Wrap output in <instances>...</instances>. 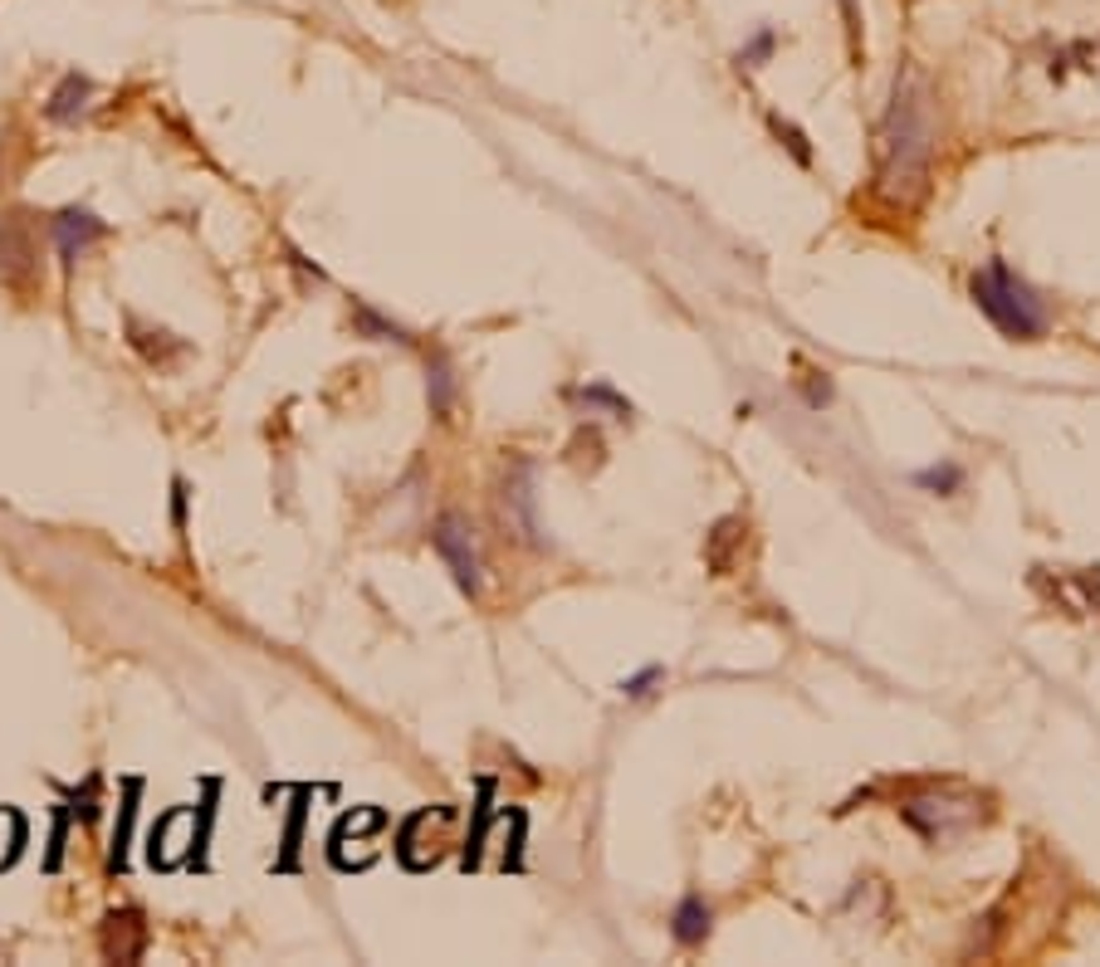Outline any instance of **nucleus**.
Masks as SVG:
<instances>
[{"label":"nucleus","mask_w":1100,"mask_h":967,"mask_svg":"<svg viewBox=\"0 0 1100 967\" xmlns=\"http://www.w3.org/2000/svg\"><path fill=\"white\" fill-rule=\"evenodd\" d=\"M929 152H935V123H929V93L915 73L895 79V98L880 123V186L900 191V186H919L929 172Z\"/></svg>","instance_id":"1"},{"label":"nucleus","mask_w":1100,"mask_h":967,"mask_svg":"<svg viewBox=\"0 0 1100 967\" xmlns=\"http://www.w3.org/2000/svg\"><path fill=\"white\" fill-rule=\"evenodd\" d=\"M973 303L988 313V323L1003 333V338L1032 342L1046 333V308L1042 299L1032 293V283L1012 275L1003 259H988V269L973 275Z\"/></svg>","instance_id":"2"},{"label":"nucleus","mask_w":1100,"mask_h":967,"mask_svg":"<svg viewBox=\"0 0 1100 967\" xmlns=\"http://www.w3.org/2000/svg\"><path fill=\"white\" fill-rule=\"evenodd\" d=\"M431 543L436 552L445 557L450 576H455V586L465 596H479V586H485V576H479V552H475V528H470L465 513H440L436 528H431Z\"/></svg>","instance_id":"3"},{"label":"nucleus","mask_w":1100,"mask_h":967,"mask_svg":"<svg viewBox=\"0 0 1100 967\" xmlns=\"http://www.w3.org/2000/svg\"><path fill=\"white\" fill-rule=\"evenodd\" d=\"M103 235H108V225H103L99 215H89V210H59L55 215V245H59V259H65V265L83 259V249L99 245Z\"/></svg>","instance_id":"4"},{"label":"nucleus","mask_w":1100,"mask_h":967,"mask_svg":"<svg viewBox=\"0 0 1100 967\" xmlns=\"http://www.w3.org/2000/svg\"><path fill=\"white\" fill-rule=\"evenodd\" d=\"M103 953L113 963H138L147 953V923L138 909H123V913H108L103 923Z\"/></svg>","instance_id":"5"},{"label":"nucleus","mask_w":1100,"mask_h":967,"mask_svg":"<svg viewBox=\"0 0 1100 967\" xmlns=\"http://www.w3.org/2000/svg\"><path fill=\"white\" fill-rule=\"evenodd\" d=\"M489 826H495V777H479L475 782V812H470V836H465V855H460V870H475L479 855H485Z\"/></svg>","instance_id":"6"},{"label":"nucleus","mask_w":1100,"mask_h":967,"mask_svg":"<svg viewBox=\"0 0 1100 967\" xmlns=\"http://www.w3.org/2000/svg\"><path fill=\"white\" fill-rule=\"evenodd\" d=\"M309 802H313V787H293V806H289V822H285V846H279V860H275L279 875H293V870H299L303 816H309Z\"/></svg>","instance_id":"7"},{"label":"nucleus","mask_w":1100,"mask_h":967,"mask_svg":"<svg viewBox=\"0 0 1100 967\" xmlns=\"http://www.w3.org/2000/svg\"><path fill=\"white\" fill-rule=\"evenodd\" d=\"M670 933H675V943H685V948H699V943L709 939V904L699 895H685L675 904V913H670Z\"/></svg>","instance_id":"8"},{"label":"nucleus","mask_w":1100,"mask_h":967,"mask_svg":"<svg viewBox=\"0 0 1100 967\" xmlns=\"http://www.w3.org/2000/svg\"><path fill=\"white\" fill-rule=\"evenodd\" d=\"M216 796H220V782H206V796H201V816H196V830L192 840H186V865L192 870H211V860H206V850H211V826H216Z\"/></svg>","instance_id":"9"},{"label":"nucleus","mask_w":1100,"mask_h":967,"mask_svg":"<svg viewBox=\"0 0 1100 967\" xmlns=\"http://www.w3.org/2000/svg\"><path fill=\"white\" fill-rule=\"evenodd\" d=\"M138 796H142V782L132 777V782H128V796H123V812H118V830H113V855H108V870H113V875H123V870H128L132 822H138Z\"/></svg>","instance_id":"10"},{"label":"nucleus","mask_w":1100,"mask_h":967,"mask_svg":"<svg viewBox=\"0 0 1100 967\" xmlns=\"http://www.w3.org/2000/svg\"><path fill=\"white\" fill-rule=\"evenodd\" d=\"M89 93H93V83L79 79V73H69V79L55 89V98L45 103V113H49L55 123H73V118L83 113V103H89Z\"/></svg>","instance_id":"11"},{"label":"nucleus","mask_w":1100,"mask_h":967,"mask_svg":"<svg viewBox=\"0 0 1100 967\" xmlns=\"http://www.w3.org/2000/svg\"><path fill=\"white\" fill-rule=\"evenodd\" d=\"M915 489H929V493H959L963 489V469L945 459V465H929L915 475Z\"/></svg>","instance_id":"12"},{"label":"nucleus","mask_w":1100,"mask_h":967,"mask_svg":"<svg viewBox=\"0 0 1100 967\" xmlns=\"http://www.w3.org/2000/svg\"><path fill=\"white\" fill-rule=\"evenodd\" d=\"M773 49H778V30H773V25H763V30H759V35H753V39H749V45H743V49H739V55H733V65H739V69H759V65H763V59H768V55H773Z\"/></svg>","instance_id":"13"},{"label":"nucleus","mask_w":1100,"mask_h":967,"mask_svg":"<svg viewBox=\"0 0 1100 967\" xmlns=\"http://www.w3.org/2000/svg\"><path fill=\"white\" fill-rule=\"evenodd\" d=\"M509 822H513V836H509V846H505V870L519 875V870H523V836H529V812H519V806H513Z\"/></svg>","instance_id":"14"},{"label":"nucleus","mask_w":1100,"mask_h":967,"mask_svg":"<svg viewBox=\"0 0 1100 967\" xmlns=\"http://www.w3.org/2000/svg\"><path fill=\"white\" fill-rule=\"evenodd\" d=\"M69 802H73V816H79L83 826H89V822H99V777H89V782H83V792L73 787V792H69Z\"/></svg>","instance_id":"15"},{"label":"nucleus","mask_w":1100,"mask_h":967,"mask_svg":"<svg viewBox=\"0 0 1100 967\" xmlns=\"http://www.w3.org/2000/svg\"><path fill=\"white\" fill-rule=\"evenodd\" d=\"M768 123H773V132H778V142H788V152L798 156V166H812V147H807V138H802V132L792 128V123H783L778 113H773Z\"/></svg>","instance_id":"16"},{"label":"nucleus","mask_w":1100,"mask_h":967,"mask_svg":"<svg viewBox=\"0 0 1100 967\" xmlns=\"http://www.w3.org/2000/svg\"><path fill=\"white\" fill-rule=\"evenodd\" d=\"M660 675H665V669H660V665H646L641 675L622 679V694H626V699H646V694H651V689L660 685Z\"/></svg>","instance_id":"17"},{"label":"nucleus","mask_w":1100,"mask_h":967,"mask_svg":"<svg viewBox=\"0 0 1100 967\" xmlns=\"http://www.w3.org/2000/svg\"><path fill=\"white\" fill-rule=\"evenodd\" d=\"M352 318H358V328H362V333H377V338H396V342H406V333H402V328H392V323H382V318H377L372 308H362V303H358V308H352Z\"/></svg>","instance_id":"18"},{"label":"nucleus","mask_w":1100,"mask_h":967,"mask_svg":"<svg viewBox=\"0 0 1100 967\" xmlns=\"http://www.w3.org/2000/svg\"><path fill=\"white\" fill-rule=\"evenodd\" d=\"M578 396H582L587 406H612L616 416H632V401H626V396H616V392H606V386H582Z\"/></svg>","instance_id":"19"},{"label":"nucleus","mask_w":1100,"mask_h":967,"mask_svg":"<svg viewBox=\"0 0 1100 967\" xmlns=\"http://www.w3.org/2000/svg\"><path fill=\"white\" fill-rule=\"evenodd\" d=\"M431 386H436V416H445L450 411V366L445 362H440V357H436V362H431Z\"/></svg>","instance_id":"20"}]
</instances>
